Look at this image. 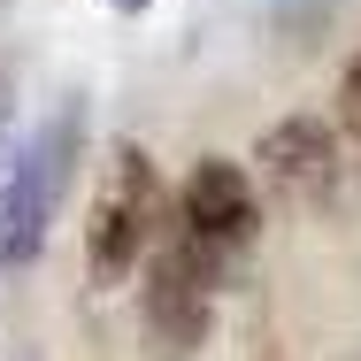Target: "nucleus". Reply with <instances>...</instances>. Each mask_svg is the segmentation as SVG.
<instances>
[{"label": "nucleus", "mask_w": 361, "mask_h": 361, "mask_svg": "<svg viewBox=\"0 0 361 361\" xmlns=\"http://www.w3.org/2000/svg\"><path fill=\"white\" fill-rule=\"evenodd\" d=\"M146 323H154L161 354H177V346L200 338V323H208V262H200V238H192V231H185V246H161V254H154Z\"/></svg>", "instance_id": "nucleus-1"}, {"label": "nucleus", "mask_w": 361, "mask_h": 361, "mask_svg": "<svg viewBox=\"0 0 361 361\" xmlns=\"http://www.w3.org/2000/svg\"><path fill=\"white\" fill-rule=\"evenodd\" d=\"M146 161L139 154H116V177H108V192H100V208H92V277H116V269H131V254H139L146 238Z\"/></svg>", "instance_id": "nucleus-2"}, {"label": "nucleus", "mask_w": 361, "mask_h": 361, "mask_svg": "<svg viewBox=\"0 0 361 361\" xmlns=\"http://www.w3.org/2000/svg\"><path fill=\"white\" fill-rule=\"evenodd\" d=\"M185 231L200 246H246L254 238V192L238 177V161H200L185 177Z\"/></svg>", "instance_id": "nucleus-3"}, {"label": "nucleus", "mask_w": 361, "mask_h": 361, "mask_svg": "<svg viewBox=\"0 0 361 361\" xmlns=\"http://www.w3.org/2000/svg\"><path fill=\"white\" fill-rule=\"evenodd\" d=\"M331 169H338V154H331V131H323L315 116H285V123L262 139V177H269L285 200H323V192H331Z\"/></svg>", "instance_id": "nucleus-4"}, {"label": "nucleus", "mask_w": 361, "mask_h": 361, "mask_svg": "<svg viewBox=\"0 0 361 361\" xmlns=\"http://www.w3.org/2000/svg\"><path fill=\"white\" fill-rule=\"evenodd\" d=\"M62 154H70V123H62V131H39V146H31L23 169H16V223H8V254H16V262H31L39 238H47L54 192H62Z\"/></svg>", "instance_id": "nucleus-5"}, {"label": "nucleus", "mask_w": 361, "mask_h": 361, "mask_svg": "<svg viewBox=\"0 0 361 361\" xmlns=\"http://www.w3.org/2000/svg\"><path fill=\"white\" fill-rule=\"evenodd\" d=\"M16 169H23V154L16 139H0V254H8V223H16Z\"/></svg>", "instance_id": "nucleus-6"}, {"label": "nucleus", "mask_w": 361, "mask_h": 361, "mask_svg": "<svg viewBox=\"0 0 361 361\" xmlns=\"http://www.w3.org/2000/svg\"><path fill=\"white\" fill-rule=\"evenodd\" d=\"M116 8H146V0H116Z\"/></svg>", "instance_id": "nucleus-7"}]
</instances>
